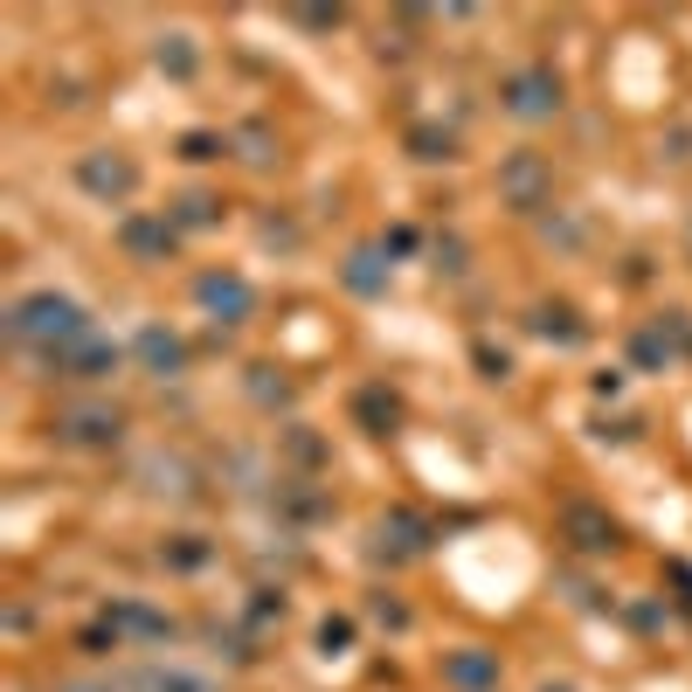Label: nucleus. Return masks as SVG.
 I'll list each match as a JSON object with an SVG mask.
<instances>
[{
	"instance_id": "nucleus-1",
	"label": "nucleus",
	"mask_w": 692,
	"mask_h": 692,
	"mask_svg": "<svg viewBox=\"0 0 692 692\" xmlns=\"http://www.w3.org/2000/svg\"><path fill=\"white\" fill-rule=\"evenodd\" d=\"M90 319H84V305L77 298H63V291H28V298H14L8 305V340L35 353V361H49V353H63L70 340H84Z\"/></svg>"
},
{
	"instance_id": "nucleus-2",
	"label": "nucleus",
	"mask_w": 692,
	"mask_h": 692,
	"mask_svg": "<svg viewBox=\"0 0 692 692\" xmlns=\"http://www.w3.org/2000/svg\"><path fill=\"white\" fill-rule=\"evenodd\" d=\"M499 194H506L519 215L548 209V201H554V174H548V160H540V153H513V160H499Z\"/></svg>"
},
{
	"instance_id": "nucleus-3",
	"label": "nucleus",
	"mask_w": 692,
	"mask_h": 692,
	"mask_svg": "<svg viewBox=\"0 0 692 692\" xmlns=\"http://www.w3.org/2000/svg\"><path fill=\"white\" fill-rule=\"evenodd\" d=\"M42 367L55 374V381H104V374L118 367V347L98 340V332H84V340H70L63 353H49Z\"/></svg>"
},
{
	"instance_id": "nucleus-4",
	"label": "nucleus",
	"mask_w": 692,
	"mask_h": 692,
	"mask_svg": "<svg viewBox=\"0 0 692 692\" xmlns=\"http://www.w3.org/2000/svg\"><path fill=\"white\" fill-rule=\"evenodd\" d=\"M506 111H513V118H554V111H561V77H554V70H513V77H506Z\"/></svg>"
},
{
	"instance_id": "nucleus-5",
	"label": "nucleus",
	"mask_w": 692,
	"mask_h": 692,
	"mask_svg": "<svg viewBox=\"0 0 692 692\" xmlns=\"http://www.w3.org/2000/svg\"><path fill=\"white\" fill-rule=\"evenodd\" d=\"M194 298H201V305L215 312L222 326H242V319H250V312H256V291L242 285L236 270H209V277H201V285H194Z\"/></svg>"
},
{
	"instance_id": "nucleus-6",
	"label": "nucleus",
	"mask_w": 692,
	"mask_h": 692,
	"mask_svg": "<svg viewBox=\"0 0 692 692\" xmlns=\"http://www.w3.org/2000/svg\"><path fill=\"white\" fill-rule=\"evenodd\" d=\"M55 437L77 443V451H104V443L125 437V416H118V408H70V416L55 423Z\"/></svg>"
},
{
	"instance_id": "nucleus-7",
	"label": "nucleus",
	"mask_w": 692,
	"mask_h": 692,
	"mask_svg": "<svg viewBox=\"0 0 692 692\" xmlns=\"http://www.w3.org/2000/svg\"><path fill=\"white\" fill-rule=\"evenodd\" d=\"M77 180H84L98 201H125V194L139 187V166L118 160V153H90V160H77Z\"/></svg>"
},
{
	"instance_id": "nucleus-8",
	"label": "nucleus",
	"mask_w": 692,
	"mask_h": 692,
	"mask_svg": "<svg viewBox=\"0 0 692 692\" xmlns=\"http://www.w3.org/2000/svg\"><path fill=\"white\" fill-rule=\"evenodd\" d=\"M118 242H125V256H139V264H166V256H174V222L166 215H133L118 229Z\"/></svg>"
},
{
	"instance_id": "nucleus-9",
	"label": "nucleus",
	"mask_w": 692,
	"mask_h": 692,
	"mask_svg": "<svg viewBox=\"0 0 692 692\" xmlns=\"http://www.w3.org/2000/svg\"><path fill=\"white\" fill-rule=\"evenodd\" d=\"M133 353H139L146 374H180L187 367V340H180V332H166V326H146L139 340H133Z\"/></svg>"
},
{
	"instance_id": "nucleus-10",
	"label": "nucleus",
	"mask_w": 692,
	"mask_h": 692,
	"mask_svg": "<svg viewBox=\"0 0 692 692\" xmlns=\"http://www.w3.org/2000/svg\"><path fill=\"white\" fill-rule=\"evenodd\" d=\"M133 692H215V679H201V671H180V665H146Z\"/></svg>"
},
{
	"instance_id": "nucleus-11",
	"label": "nucleus",
	"mask_w": 692,
	"mask_h": 692,
	"mask_svg": "<svg viewBox=\"0 0 692 692\" xmlns=\"http://www.w3.org/2000/svg\"><path fill=\"white\" fill-rule=\"evenodd\" d=\"M443 679H451V685H464V692H485V685H492V658H485V651H457Z\"/></svg>"
},
{
	"instance_id": "nucleus-12",
	"label": "nucleus",
	"mask_w": 692,
	"mask_h": 692,
	"mask_svg": "<svg viewBox=\"0 0 692 692\" xmlns=\"http://www.w3.org/2000/svg\"><path fill=\"white\" fill-rule=\"evenodd\" d=\"M568 527L582 533V548H616V527H609V519H595V513H582V506L568 513Z\"/></svg>"
},
{
	"instance_id": "nucleus-13",
	"label": "nucleus",
	"mask_w": 692,
	"mask_h": 692,
	"mask_svg": "<svg viewBox=\"0 0 692 692\" xmlns=\"http://www.w3.org/2000/svg\"><path fill=\"white\" fill-rule=\"evenodd\" d=\"M160 70H174V77H194V49H187V35H166V42H160Z\"/></svg>"
},
{
	"instance_id": "nucleus-14",
	"label": "nucleus",
	"mask_w": 692,
	"mask_h": 692,
	"mask_svg": "<svg viewBox=\"0 0 692 692\" xmlns=\"http://www.w3.org/2000/svg\"><path fill=\"white\" fill-rule=\"evenodd\" d=\"M347 285H353V291H367V298H374V291H381V285H388V277H381V270H374V256L361 250V256H347Z\"/></svg>"
},
{
	"instance_id": "nucleus-15",
	"label": "nucleus",
	"mask_w": 692,
	"mask_h": 692,
	"mask_svg": "<svg viewBox=\"0 0 692 692\" xmlns=\"http://www.w3.org/2000/svg\"><path fill=\"white\" fill-rule=\"evenodd\" d=\"M416 160H451V133H416Z\"/></svg>"
},
{
	"instance_id": "nucleus-16",
	"label": "nucleus",
	"mask_w": 692,
	"mask_h": 692,
	"mask_svg": "<svg viewBox=\"0 0 692 692\" xmlns=\"http://www.w3.org/2000/svg\"><path fill=\"white\" fill-rule=\"evenodd\" d=\"M180 222H187V229H201V222H215V201H209V194H187V201H180Z\"/></svg>"
},
{
	"instance_id": "nucleus-17",
	"label": "nucleus",
	"mask_w": 692,
	"mask_h": 692,
	"mask_svg": "<svg viewBox=\"0 0 692 692\" xmlns=\"http://www.w3.org/2000/svg\"><path fill=\"white\" fill-rule=\"evenodd\" d=\"M180 153H187V160H215V153H222V139H215V133H187V139H180Z\"/></svg>"
},
{
	"instance_id": "nucleus-18",
	"label": "nucleus",
	"mask_w": 692,
	"mask_h": 692,
	"mask_svg": "<svg viewBox=\"0 0 692 692\" xmlns=\"http://www.w3.org/2000/svg\"><path fill=\"white\" fill-rule=\"evenodd\" d=\"M548 692H568V685H548Z\"/></svg>"
}]
</instances>
